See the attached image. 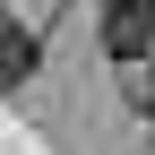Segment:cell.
Masks as SVG:
<instances>
[{
  "mask_svg": "<svg viewBox=\"0 0 155 155\" xmlns=\"http://www.w3.org/2000/svg\"><path fill=\"white\" fill-rule=\"evenodd\" d=\"M35 78V35L17 17H0V86H26Z\"/></svg>",
  "mask_w": 155,
  "mask_h": 155,
  "instance_id": "7a4b0ae2",
  "label": "cell"
},
{
  "mask_svg": "<svg viewBox=\"0 0 155 155\" xmlns=\"http://www.w3.org/2000/svg\"><path fill=\"white\" fill-rule=\"evenodd\" d=\"M129 95H138V104H147V112H155V86H138V78H129Z\"/></svg>",
  "mask_w": 155,
  "mask_h": 155,
  "instance_id": "3957f363",
  "label": "cell"
},
{
  "mask_svg": "<svg viewBox=\"0 0 155 155\" xmlns=\"http://www.w3.org/2000/svg\"><path fill=\"white\" fill-rule=\"evenodd\" d=\"M104 52L121 69L155 61V0H104Z\"/></svg>",
  "mask_w": 155,
  "mask_h": 155,
  "instance_id": "6da1fadb",
  "label": "cell"
}]
</instances>
